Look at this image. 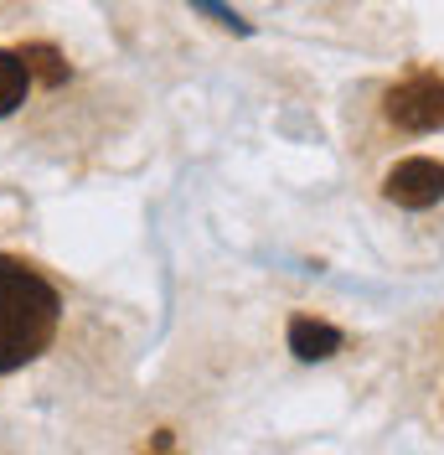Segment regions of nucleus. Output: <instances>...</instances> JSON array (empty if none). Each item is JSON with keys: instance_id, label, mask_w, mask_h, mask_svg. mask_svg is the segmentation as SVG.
<instances>
[{"instance_id": "1", "label": "nucleus", "mask_w": 444, "mask_h": 455, "mask_svg": "<svg viewBox=\"0 0 444 455\" xmlns=\"http://www.w3.org/2000/svg\"><path fill=\"white\" fill-rule=\"evenodd\" d=\"M62 321V295L31 264L0 254V372L27 368L47 352Z\"/></svg>"}, {"instance_id": "2", "label": "nucleus", "mask_w": 444, "mask_h": 455, "mask_svg": "<svg viewBox=\"0 0 444 455\" xmlns=\"http://www.w3.org/2000/svg\"><path fill=\"white\" fill-rule=\"evenodd\" d=\"M388 119L408 135H434L444 130V78L434 73H414L388 93Z\"/></svg>"}, {"instance_id": "3", "label": "nucleus", "mask_w": 444, "mask_h": 455, "mask_svg": "<svg viewBox=\"0 0 444 455\" xmlns=\"http://www.w3.org/2000/svg\"><path fill=\"white\" fill-rule=\"evenodd\" d=\"M383 197H388L392 207H408V212L434 207V202L444 197V166L440 161H429V156L398 161V166L388 171V181H383Z\"/></svg>"}, {"instance_id": "4", "label": "nucleus", "mask_w": 444, "mask_h": 455, "mask_svg": "<svg viewBox=\"0 0 444 455\" xmlns=\"http://www.w3.org/2000/svg\"><path fill=\"white\" fill-rule=\"evenodd\" d=\"M289 352H295L300 363H326V357L341 352V331H336L331 321L295 315V321H289Z\"/></svg>"}, {"instance_id": "5", "label": "nucleus", "mask_w": 444, "mask_h": 455, "mask_svg": "<svg viewBox=\"0 0 444 455\" xmlns=\"http://www.w3.org/2000/svg\"><path fill=\"white\" fill-rule=\"evenodd\" d=\"M27 88H31L27 57H21V52H0V119L27 104Z\"/></svg>"}, {"instance_id": "6", "label": "nucleus", "mask_w": 444, "mask_h": 455, "mask_svg": "<svg viewBox=\"0 0 444 455\" xmlns=\"http://www.w3.org/2000/svg\"><path fill=\"white\" fill-rule=\"evenodd\" d=\"M21 57H27V68H31V78H42V84H62L67 78V62L57 57V47H47V42H31V47H21Z\"/></svg>"}]
</instances>
